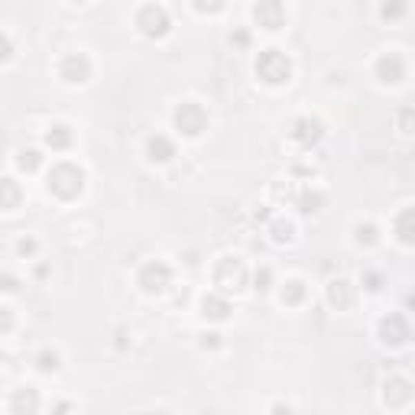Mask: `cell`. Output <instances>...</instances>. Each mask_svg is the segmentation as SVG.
Returning a JSON list of instances; mask_svg holds the SVG:
<instances>
[{
	"mask_svg": "<svg viewBox=\"0 0 415 415\" xmlns=\"http://www.w3.org/2000/svg\"><path fill=\"white\" fill-rule=\"evenodd\" d=\"M32 363H36V370L39 373H55L59 367H62V357H59V351H39L36 357H32Z\"/></svg>",
	"mask_w": 415,
	"mask_h": 415,
	"instance_id": "17",
	"label": "cell"
},
{
	"mask_svg": "<svg viewBox=\"0 0 415 415\" xmlns=\"http://www.w3.org/2000/svg\"><path fill=\"white\" fill-rule=\"evenodd\" d=\"M357 244H376V227L373 224H367V227H357Z\"/></svg>",
	"mask_w": 415,
	"mask_h": 415,
	"instance_id": "23",
	"label": "cell"
},
{
	"mask_svg": "<svg viewBox=\"0 0 415 415\" xmlns=\"http://www.w3.org/2000/svg\"><path fill=\"white\" fill-rule=\"evenodd\" d=\"M17 289H20V279L10 273H0V292H17Z\"/></svg>",
	"mask_w": 415,
	"mask_h": 415,
	"instance_id": "26",
	"label": "cell"
},
{
	"mask_svg": "<svg viewBox=\"0 0 415 415\" xmlns=\"http://www.w3.org/2000/svg\"><path fill=\"white\" fill-rule=\"evenodd\" d=\"M192 3H195V10L198 13H218V10H224L227 0H192Z\"/></svg>",
	"mask_w": 415,
	"mask_h": 415,
	"instance_id": "21",
	"label": "cell"
},
{
	"mask_svg": "<svg viewBox=\"0 0 415 415\" xmlns=\"http://www.w3.org/2000/svg\"><path fill=\"white\" fill-rule=\"evenodd\" d=\"M75 143V133L68 124H49V130H46V146L52 149V153H62V149H68Z\"/></svg>",
	"mask_w": 415,
	"mask_h": 415,
	"instance_id": "12",
	"label": "cell"
},
{
	"mask_svg": "<svg viewBox=\"0 0 415 415\" xmlns=\"http://www.w3.org/2000/svg\"><path fill=\"white\" fill-rule=\"evenodd\" d=\"M363 282H367V289H370V292H376L383 279H380V273H367V279H363Z\"/></svg>",
	"mask_w": 415,
	"mask_h": 415,
	"instance_id": "31",
	"label": "cell"
},
{
	"mask_svg": "<svg viewBox=\"0 0 415 415\" xmlns=\"http://www.w3.org/2000/svg\"><path fill=\"white\" fill-rule=\"evenodd\" d=\"M328 302L334 305V309H351L354 302V286L347 282V279H334L328 286Z\"/></svg>",
	"mask_w": 415,
	"mask_h": 415,
	"instance_id": "14",
	"label": "cell"
},
{
	"mask_svg": "<svg viewBox=\"0 0 415 415\" xmlns=\"http://www.w3.org/2000/svg\"><path fill=\"white\" fill-rule=\"evenodd\" d=\"M13 59V43L7 32H0V62H10Z\"/></svg>",
	"mask_w": 415,
	"mask_h": 415,
	"instance_id": "24",
	"label": "cell"
},
{
	"mask_svg": "<svg viewBox=\"0 0 415 415\" xmlns=\"http://www.w3.org/2000/svg\"><path fill=\"white\" fill-rule=\"evenodd\" d=\"M23 202V189L17 179H0V211H13Z\"/></svg>",
	"mask_w": 415,
	"mask_h": 415,
	"instance_id": "15",
	"label": "cell"
},
{
	"mask_svg": "<svg viewBox=\"0 0 415 415\" xmlns=\"http://www.w3.org/2000/svg\"><path fill=\"white\" fill-rule=\"evenodd\" d=\"M409 214L412 211H403V221H399V231H403L399 240H403V244H412V237H409Z\"/></svg>",
	"mask_w": 415,
	"mask_h": 415,
	"instance_id": "28",
	"label": "cell"
},
{
	"mask_svg": "<svg viewBox=\"0 0 415 415\" xmlns=\"http://www.w3.org/2000/svg\"><path fill=\"white\" fill-rule=\"evenodd\" d=\"M72 3H85V0H72Z\"/></svg>",
	"mask_w": 415,
	"mask_h": 415,
	"instance_id": "32",
	"label": "cell"
},
{
	"mask_svg": "<svg viewBox=\"0 0 415 415\" xmlns=\"http://www.w3.org/2000/svg\"><path fill=\"white\" fill-rule=\"evenodd\" d=\"M137 286L143 289V292H166V289L172 286V267L166 263V260H149L146 267L139 269L137 276Z\"/></svg>",
	"mask_w": 415,
	"mask_h": 415,
	"instance_id": "5",
	"label": "cell"
},
{
	"mask_svg": "<svg viewBox=\"0 0 415 415\" xmlns=\"http://www.w3.org/2000/svg\"><path fill=\"white\" fill-rule=\"evenodd\" d=\"M202 338H204V341H202L204 351H208V347H211V351H214V347H221V334H218V331H211V334H202Z\"/></svg>",
	"mask_w": 415,
	"mask_h": 415,
	"instance_id": "30",
	"label": "cell"
},
{
	"mask_svg": "<svg viewBox=\"0 0 415 415\" xmlns=\"http://www.w3.org/2000/svg\"><path fill=\"white\" fill-rule=\"evenodd\" d=\"M214 286L227 289V292H237V289L247 286V269L237 256H224L221 263L214 267Z\"/></svg>",
	"mask_w": 415,
	"mask_h": 415,
	"instance_id": "6",
	"label": "cell"
},
{
	"mask_svg": "<svg viewBox=\"0 0 415 415\" xmlns=\"http://www.w3.org/2000/svg\"><path fill=\"white\" fill-rule=\"evenodd\" d=\"M137 26L143 36H149V39H162V36L169 32L172 20H169V13H166V7L146 3V7H139V13H137Z\"/></svg>",
	"mask_w": 415,
	"mask_h": 415,
	"instance_id": "4",
	"label": "cell"
},
{
	"mask_svg": "<svg viewBox=\"0 0 415 415\" xmlns=\"http://www.w3.org/2000/svg\"><path fill=\"white\" fill-rule=\"evenodd\" d=\"M10 331H13V311L7 305H0V338L10 334Z\"/></svg>",
	"mask_w": 415,
	"mask_h": 415,
	"instance_id": "22",
	"label": "cell"
},
{
	"mask_svg": "<svg viewBox=\"0 0 415 415\" xmlns=\"http://www.w3.org/2000/svg\"><path fill=\"white\" fill-rule=\"evenodd\" d=\"M46 189L49 195L55 198H62V202H72L81 195L85 189V169L81 166H75V162H55L49 175H46Z\"/></svg>",
	"mask_w": 415,
	"mask_h": 415,
	"instance_id": "1",
	"label": "cell"
},
{
	"mask_svg": "<svg viewBox=\"0 0 415 415\" xmlns=\"http://www.w3.org/2000/svg\"><path fill=\"white\" fill-rule=\"evenodd\" d=\"M269 282H273V269H269V267H260V269H256V289H263V292H267Z\"/></svg>",
	"mask_w": 415,
	"mask_h": 415,
	"instance_id": "25",
	"label": "cell"
},
{
	"mask_svg": "<svg viewBox=\"0 0 415 415\" xmlns=\"http://www.w3.org/2000/svg\"><path fill=\"white\" fill-rule=\"evenodd\" d=\"M36 250H39V244H36L32 237H23L20 244H17V253H20V256H32Z\"/></svg>",
	"mask_w": 415,
	"mask_h": 415,
	"instance_id": "27",
	"label": "cell"
},
{
	"mask_svg": "<svg viewBox=\"0 0 415 415\" xmlns=\"http://www.w3.org/2000/svg\"><path fill=\"white\" fill-rule=\"evenodd\" d=\"M302 298H305V282H302V279L286 282V289H282V302H286V305H298Z\"/></svg>",
	"mask_w": 415,
	"mask_h": 415,
	"instance_id": "18",
	"label": "cell"
},
{
	"mask_svg": "<svg viewBox=\"0 0 415 415\" xmlns=\"http://www.w3.org/2000/svg\"><path fill=\"white\" fill-rule=\"evenodd\" d=\"M403 13H405V0H386L380 17H383V20H399Z\"/></svg>",
	"mask_w": 415,
	"mask_h": 415,
	"instance_id": "20",
	"label": "cell"
},
{
	"mask_svg": "<svg viewBox=\"0 0 415 415\" xmlns=\"http://www.w3.org/2000/svg\"><path fill=\"white\" fill-rule=\"evenodd\" d=\"M59 75H62V81L68 85H85L88 78H91V59L85 52H68L59 62Z\"/></svg>",
	"mask_w": 415,
	"mask_h": 415,
	"instance_id": "7",
	"label": "cell"
},
{
	"mask_svg": "<svg viewBox=\"0 0 415 415\" xmlns=\"http://www.w3.org/2000/svg\"><path fill=\"white\" fill-rule=\"evenodd\" d=\"M380 341L386 344V347H403L405 341H409V321L403 318V315H386L383 321H380Z\"/></svg>",
	"mask_w": 415,
	"mask_h": 415,
	"instance_id": "9",
	"label": "cell"
},
{
	"mask_svg": "<svg viewBox=\"0 0 415 415\" xmlns=\"http://www.w3.org/2000/svg\"><path fill=\"white\" fill-rule=\"evenodd\" d=\"M175 156V143L166 133H153L146 139V160L149 162H169Z\"/></svg>",
	"mask_w": 415,
	"mask_h": 415,
	"instance_id": "11",
	"label": "cell"
},
{
	"mask_svg": "<svg viewBox=\"0 0 415 415\" xmlns=\"http://www.w3.org/2000/svg\"><path fill=\"white\" fill-rule=\"evenodd\" d=\"M256 75L267 81V85H286L292 78V59L282 49H263L256 55Z\"/></svg>",
	"mask_w": 415,
	"mask_h": 415,
	"instance_id": "2",
	"label": "cell"
},
{
	"mask_svg": "<svg viewBox=\"0 0 415 415\" xmlns=\"http://www.w3.org/2000/svg\"><path fill=\"white\" fill-rule=\"evenodd\" d=\"M17 162H20V169L32 172L39 162H43V153H39V149H20V160Z\"/></svg>",
	"mask_w": 415,
	"mask_h": 415,
	"instance_id": "19",
	"label": "cell"
},
{
	"mask_svg": "<svg viewBox=\"0 0 415 415\" xmlns=\"http://www.w3.org/2000/svg\"><path fill=\"white\" fill-rule=\"evenodd\" d=\"M202 315L208 321H224V318H231V302L224 296H218V292H211V296H204L202 298Z\"/></svg>",
	"mask_w": 415,
	"mask_h": 415,
	"instance_id": "13",
	"label": "cell"
},
{
	"mask_svg": "<svg viewBox=\"0 0 415 415\" xmlns=\"http://www.w3.org/2000/svg\"><path fill=\"white\" fill-rule=\"evenodd\" d=\"M175 130L182 137H198L208 130V110L198 101H185L175 107Z\"/></svg>",
	"mask_w": 415,
	"mask_h": 415,
	"instance_id": "3",
	"label": "cell"
},
{
	"mask_svg": "<svg viewBox=\"0 0 415 415\" xmlns=\"http://www.w3.org/2000/svg\"><path fill=\"white\" fill-rule=\"evenodd\" d=\"M318 204H321V195H305L302 198V211H318Z\"/></svg>",
	"mask_w": 415,
	"mask_h": 415,
	"instance_id": "29",
	"label": "cell"
},
{
	"mask_svg": "<svg viewBox=\"0 0 415 415\" xmlns=\"http://www.w3.org/2000/svg\"><path fill=\"white\" fill-rule=\"evenodd\" d=\"M39 396H36V389H17L10 399V409L13 412H39Z\"/></svg>",
	"mask_w": 415,
	"mask_h": 415,
	"instance_id": "16",
	"label": "cell"
},
{
	"mask_svg": "<svg viewBox=\"0 0 415 415\" xmlns=\"http://www.w3.org/2000/svg\"><path fill=\"white\" fill-rule=\"evenodd\" d=\"M376 75H380V81H386V85H396V81H403V78H405L403 55H399V52L383 55V59L376 62Z\"/></svg>",
	"mask_w": 415,
	"mask_h": 415,
	"instance_id": "10",
	"label": "cell"
},
{
	"mask_svg": "<svg viewBox=\"0 0 415 415\" xmlns=\"http://www.w3.org/2000/svg\"><path fill=\"white\" fill-rule=\"evenodd\" d=\"M253 17H256V23L269 32H276L286 26V7H282L279 0H260L253 7Z\"/></svg>",
	"mask_w": 415,
	"mask_h": 415,
	"instance_id": "8",
	"label": "cell"
}]
</instances>
